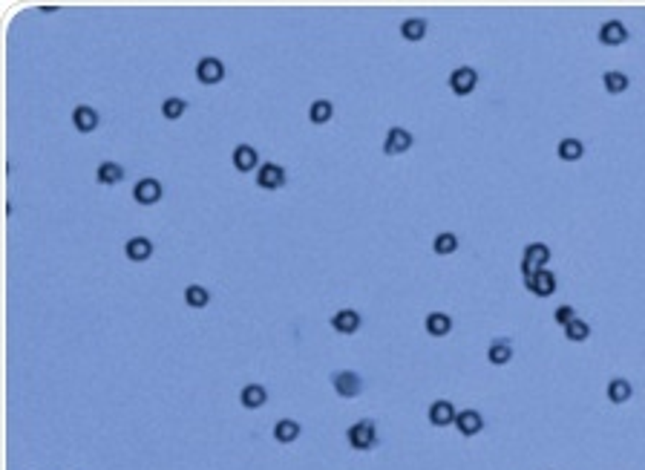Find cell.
<instances>
[{
    "label": "cell",
    "instance_id": "obj_5",
    "mask_svg": "<svg viewBox=\"0 0 645 470\" xmlns=\"http://www.w3.org/2000/svg\"><path fill=\"white\" fill-rule=\"evenodd\" d=\"M285 168L277 162H262L259 164V171H256V185L262 187V191H280V187L285 185Z\"/></svg>",
    "mask_w": 645,
    "mask_h": 470
},
{
    "label": "cell",
    "instance_id": "obj_24",
    "mask_svg": "<svg viewBox=\"0 0 645 470\" xmlns=\"http://www.w3.org/2000/svg\"><path fill=\"white\" fill-rule=\"evenodd\" d=\"M95 179H99L101 185H118V182H122L124 179V168H122V164H118V162H101L99 164V171H95Z\"/></svg>",
    "mask_w": 645,
    "mask_h": 470
},
{
    "label": "cell",
    "instance_id": "obj_25",
    "mask_svg": "<svg viewBox=\"0 0 645 470\" xmlns=\"http://www.w3.org/2000/svg\"><path fill=\"white\" fill-rule=\"evenodd\" d=\"M331 115H334V104L328 99H314L312 107H308V122L312 124H326L331 122Z\"/></svg>",
    "mask_w": 645,
    "mask_h": 470
},
{
    "label": "cell",
    "instance_id": "obj_22",
    "mask_svg": "<svg viewBox=\"0 0 645 470\" xmlns=\"http://www.w3.org/2000/svg\"><path fill=\"white\" fill-rule=\"evenodd\" d=\"M300 433H303V427L297 425L294 418H280L277 425H274V439H277L280 444H291V441H297V439H300Z\"/></svg>",
    "mask_w": 645,
    "mask_h": 470
},
{
    "label": "cell",
    "instance_id": "obj_18",
    "mask_svg": "<svg viewBox=\"0 0 645 470\" xmlns=\"http://www.w3.org/2000/svg\"><path fill=\"white\" fill-rule=\"evenodd\" d=\"M124 254H127V260H133V263H145V260L153 257V243L147 237H130L124 243Z\"/></svg>",
    "mask_w": 645,
    "mask_h": 470
},
{
    "label": "cell",
    "instance_id": "obj_23",
    "mask_svg": "<svg viewBox=\"0 0 645 470\" xmlns=\"http://www.w3.org/2000/svg\"><path fill=\"white\" fill-rule=\"evenodd\" d=\"M556 156H559L562 162H579V159L585 156V145L579 142V138L567 136V138H562V142L556 145Z\"/></svg>",
    "mask_w": 645,
    "mask_h": 470
},
{
    "label": "cell",
    "instance_id": "obj_28",
    "mask_svg": "<svg viewBox=\"0 0 645 470\" xmlns=\"http://www.w3.org/2000/svg\"><path fill=\"white\" fill-rule=\"evenodd\" d=\"M433 251L438 254V257H449V254H456L458 251V237L452 231H441L438 237L433 240Z\"/></svg>",
    "mask_w": 645,
    "mask_h": 470
},
{
    "label": "cell",
    "instance_id": "obj_27",
    "mask_svg": "<svg viewBox=\"0 0 645 470\" xmlns=\"http://www.w3.org/2000/svg\"><path fill=\"white\" fill-rule=\"evenodd\" d=\"M602 84H605V90L611 92V96H619V92H625V90L631 87L628 76L619 73V69H608V73L602 76Z\"/></svg>",
    "mask_w": 645,
    "mask_h": 470
},
{
    "label": "cell",
    "instance_id": "obj_29",
    "mask_svg": "<svg viewBox=\"0 0 645 470\" xmlns=\"http://www.w3.org/2000/svg\"><path fill=\"white\" fill-rule=\"evenodd\" d=\"M184 113H187V101H184V99H179V96L164 99V104H161V115H164L167 122H179Z\"/></svg>",
    "mask_w": 645,
    "mask_h": 470
},
{
    "label": "cell",
    "instance_id": "obj_2",
    "mask_svg": "<svg viewBox=\"0 0 645 470\" xmlns=\"http://www.w3.org/2000/svg\"><path fill=\"white\" fill-rule=\"evenodd\" d=\"M547 263H551V248H547L544 243H530L521 254V277L524 280L533 277L536 271L547 269Z\"/></svg>",
    "mask_w": 645,
    "mask_h": 470
},
{
    "label": "cell",
    "instance_id": "obj_8",
    "mask_svg": "<svg viewBox=\"0 0 645 470\" xmlns=\"http://www.w3.org/2000/svg\"><path fill=\"white\" fill-rule=\"evenodd\" d=\"M161 197H164V187H161V182L153 179V176H145V179H138V182L133 185V199H136L138 205H156Z\"/></svg>",
    "mask_w": 645,
    "mask_h": 470
},
{
    "label": "cell",
    "instance_id": "obj_21",
    "mask_svg": "<svg viewBox=\"0 0 645 470\" xmlns=\"http://www.w3.org/2000/svg\"><path fill=\"white\" fill-rule=\"evenodd\" d=\"M426 17H406L403 23H400V35H403V41H410V43H418V41H423L426 38Z\"/></svg>",
    "mask_w": 645,
    "mask_h": 470
},
{
    "label": "cell",
    "instance_id": "obj_19",
    "mask_svg": "<svg viewBox=\"0 0 645 470\" xmlns=\"http://www.w3.org/2000/svg\"><path fill=\"white\" fill-rule=\"evenodd\" d=\"M423 329H426V335H433V338H447L452 332V318L447 312H429L423 320Z\"/></svg>",
    "mask_w": 645,
    "mask_h": 470
},
{
    "label": "cell",
    "instance_id": "obj_3",
    "mask_svg": "<svg viewBox=\"0 0 645 470\" xmlns=\"http://www.w3.org/2000/svg\"><path fill=\"white\" fill-rule=\"evenodd\" d=\"M475 87H479V73H475L472 66H456L449 73V90L456 92V96H472Z\"/></svg>",
    "mask_w": 645,
    "mask_h": 470
},
{
    "label": "cell",
    "instance_id": "obj_12",
    "mask_svg": "<svg viewBox=\"0 0 645 470\" xmlns=\"http://www.w3.org/2000/svg\"><path fill=\"white\" fill-rule=\"evenodd\" d=\"M231 162H233V168L240 171V173H251V171H259V153L256 148L251 145H236L233 153H231Z\"/></svg>",
    "mask_w": 645,
    "mask_h": 470
},
{
    "label": "cell",
    "instance_id": "obj_7",
    "mask_svg": "<svg viewBox=\"0 0 645 470\" xmlns=\"http://www.w3.org/2000/svg\"><path fill=\"white\" fill-rule=\"evenodd\" d=\"M412 145H415V136L406 127H389L386 138H384V153L386 156H400L406 150H412Z\"/></svg>",
    "mask_w": 645,
    "mask_h": 470
},
{
    "label": "cell",
    "instance_id": "obj_13",
    "mask_svg": "<svg viewBox=\"0 0 645 470\" xmlns=\"http://www.w3.org/2000/svg\"><path fill=\"white\" fill-rule=\"evenodd\" d=\"M628 41V27L623 20H616V17H611V20H605L602 27H600V43L602 46H619V43H625Z\"/></svg>",
    "mask_w": 645,
    "mask_h": 470
},
{
    "label": "cell",
    "instance_id": "obj_30",
    "mask_svg": "<svg viewBox=\"0 0 645 470\" xmlns=\"http://www.w3.org/2000/svg\"><path fill=\"white\" fill-rule=\"evenodd\" d=\"M565 338H567L570 343H585V341L590 338V326H588V320L577 318L573 323H567V326H565Z\"/></svg>",
    "mask_w": 645,
    "mask_h": 470
},
{
    "label": "cell",
    "instance_id": "obj_20",
    "mask_svg": "<svg viewBox=\"0 0 645 470\" xmlns=\"http://www.w3.org/2000/svg\"><path fill=\"white\" fill-rule=\"evenodd\" d=\"M605 395H608L611 404H625V401H631L634 387H631L628 378H611L608 387H605Z\"/></svg>",
    "mask_w": 645,
    "mask_h": 470
},
{
    "label": "cell",
    "instance_id": "obj_17",
    "mask_svg": "<svg viewBox=\"0 0 645 470\" xmlns=\"http://www.w3.org/2000/svg\"><path fill=\"white\" fill-rule=\"evenodd\" d=\"M487 361L493 366H505L513 361V341L507 338H495L490 346H487Z\"/></svg>",
    "mask_w": 645,
    "mask_h": 470
},
{
    "label": "cell",
    "instance_id": "obj_9",
    "mask_svg": "<svg viewBox=\"0 0 645 470\" xmlns=\"http://www.w3.org/2000/svg\"><path fill=\"white\" fill-rule=\"evenodd\" d=\"M429 425L433 427H449V425H456V418H458V410L452 401H447V398H438V401L429 404Z\"/></svg>",
    "mask_w": 645,
    "mask_h": 470
},
{
    "label": "cell",
    "instance_id": "obj_31",
    "mask_svg": "<svg viewBox=\"0 0 645 470\" xmlns=\"http://www.w3.org/2000/svg\"><path fill=\"white\" fill-rule=\"evenodd\" d=\"M553 320H556V323H559V326L565 329L567 323H573V320H577V309H573V306H570V303H562V306H559V309L553 312Z\"/></svg>",
    "mask_w": 645,
    "mask_h": 470
},
{
    "label": "cell",
    "instance_id": "obj_15",
    "mask_svg": "<svg viewBox=\"0 0 645 470\" xmlns=\"http://www.w3.org/2000/svg\"><path fill=\"white\" fill-rule=\"evenodd\" d=\"M99 124H101V115L95 113V107H89V104H78V107L73 110V127H75L78 133H92Z\"/></svg>",
    "mask_w": 645,
    "mask_h": 470
},
{
    "label": "cell",
    "instance_id": "obj_11",
    "mask_svg": "<svg viewBox=\"0 0 645 470\" xmlns=\"http://www.w3.org/2000/svg\"><path fill=\"white\" fill-rule=\"evenodd\" d=\"M331 329L338 335H354L357 329H361V323H363V318H361V312H354V309H338L331 315Z\"/></svg>",
    "mask_w": 645,
    "mask_h": 470
},
{
    "label": "cell",
    "instance_id": "obj_4",
    "mask_svg": "<svg viewBox=\"0 0 645 470\" xmlns=\"http://www.w3.org/2000/svg\"><path fill=\"white\" fill-rule=\"evenodd\" d=\"M331 387L340 398H357L363 390V381H361V375L352 372V369H338L331 375Z\"/></svg>",
    "mask_w": 645,
    "mask_h": 470
},
{
    "label": "cell",
    "instance_id": "obj_14",
    "mask_svg": "<svg viewBox=\"0 0 645 470\" xmlns=\"http://www.w3.org/2000/svg\"><path fill=\"white\" fill-rule=\"evenodd\" d=\"M456 430H458L461 436H467V439L479 436V433L484 430V415H481L479 410H461L458 418H456Z\"/></svg>",
    "mask_w": 645,
    "mask_h": 470
},
{
    "label": "cell",
    "instance_id": "obj_16",
    "mask_svg": "<svg viewBox=\"0 0 645 470\" xmlns=\"http://www.w3.org/2000/svg\"><path fill=\"white\" fill-rule=\"evenodd\" d=\"M240 404L245 410H259V407H266L268 404V390L262 387V384H245L242 392H240Z\"/></svg>",
    "mask_w": 645,
    "mask_h": 470
},
{
    "label": "cell",
    "instance_id": "obj_1",
    "mask_svg": "<svg viewBox=\"0 0 645 470\" xmlns=\"http://www.w3.org/2000/svg\"><path fill=\"white\" fill-rule=\"evenodd\" d=\"M346 439L354 450H372L375 444H377V427H375V421L372 418H361V421H354V425L346 430Z\"/></svg>",
    "mask_w": 645,
    "mask_h": 470
},
{
    "label": "cell",
    "instance_id": "obj_26",
    "mask_svg": "<svg viewBox=\"0 0 645 470\" xmlns=\"http://www.w3.org/2000/svg\"><path fill=\"white\" fill-rule=\"evenodd\" d=\"M184 303H187L190 309H205L208 303H210V289H205L199 283H190L184 289Z\"/></svg>",
    "mask_w": 645,
    "mask_h": 470
},
{
    "label": "cell",
    "instance_id": "obj_6",
    "mask_svg": "<svg viewBox=\"0 0 645 470\" xmlns=\"http://www.w3.org/2000/svg\"><path fill=\"white\" fill-rule=\"evenodd\" d=\"M222 78H225V64H222V58L205 55V58L196 61V81H199V84L213 87V84H219Z\"/></svg>",
    "mask_w": 645,
    "mask_h": 470
},
{
    "label": "cell",
    "instance_id": "obj_10",
    "mask_svg": "<svg viewBox=\"0 0 645 470\" xmlns=\"http://www.w3.org/2000/svg\"><path fill=\"white\" fill-rule=\"evenodd\" d=\"M524 286H528V292L536 294V297H551L556 292V274L551 269H542L533 277L524 280Z\"/></svg>",
    "mask_w": 645,
    "mask_h": 470
}]
</instances>
